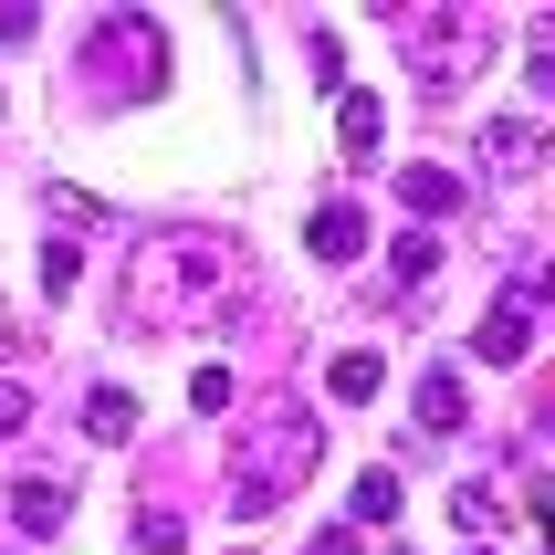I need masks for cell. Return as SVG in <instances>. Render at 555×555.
<instances>
[{
	"instance_id": "cell-1",
	"label": "cell",
	"mask_w": 555,
	"mask_h": 555,
	"mask_svg": "<svg viewBox=\"0 0 555 555\" xmlns=\"http://www.w3.org/2000/svg\"><path fill=\"white\" fill-rule=\"evenodd\" d=\"M220 273H231V251L199 242V231L137 251V262H126V325H137V336H168V325H220V314H242L251 294L242 283L220 294Z\"/></svg>"
},
{
	"instance_id": "cell-2",
	"label": "cell",
	"mask_w": 555,
	"mask_h": 555,
	"mask_svg": "<svg viewBox=\"0 0 555 555\" xmlns=\"http://www.w3.org/2000/svg\"><path fill=\"white\" fill-rule=\"evenodd\" d=\"M314 451H325V430H314L305 409H273V420H242L231 430V514L242 525H262L283 493H305Z\"/></svg>"
},
{
	"instance_id": "cell-3",
	"label": "cell",
	"mask_w": 555,
	"mask_h": 555,
	"mask_svg": "<svg viewBox=\"0 0 555 555\" xmlns=\"http://www.w3.org/2000/svg\"><path fill=\"white\" fill-rule=\"evenodd\" d=\"M388 42L409 53V74H420L430 94L472 85V74H482V53H493V31H482V11H409V22L388 31Z\"/></svg>"
},
{
	"instance_id": "cell-4",
	"label": "cell",
	"mask_w": 555,
	"mask_h": 555,
	"mask_svg": "<svg viewBox=\"0 0 555 555\" xmlns=\"http://www.w3.org/2000/svg\"><path fill=\"white\" fill-rule=\"evenodd\" d=\"M534 305H545V262H514V294H503L493 314H482V367H525L534 357Z\"/></svg>"
},
{
	"instance_id": "cell-5",
	"label": "cell",
	"mask_w": 555,
	"mask_h": 555,
	"mask_svg": "<svg viewBox=\"0 0 555 555\" xmlns=\"http://www.w3.org/2000/svg\"><path fill=\"white\" fill-rule=\"evenodd\" d=\"M336 137H346V157H357V168L377 157V137H388V105H377V85H346V94H336Z\"/></svg>"
},
{
	"instance_id": "cell-6",
	"label": "cell",
	"mask_w": 555,
	"mask_h": 555,
	"mask_svg": "<svg viewBox=\"0 0 555 555\" xmlns=\"http://www.w3.org/2000/svg\"><path fill=\"white\" fill-rule=\"evenodd\" d=\"M399 199H409L420 220H451V210L472 199V179H462V168H399Z\"/></svg>"
},
{
	"instance_id": "cell-7",
	"label": "cell",
	"mask_w": 555,
	"mask_h": 555,
	"mask_svg": "<svg viewBox=\"0 0 555 555\" xmlns=\"http://www.w3.org/2000/svg\"><path fill=\"white\" fill-rule=\"evenodd\" d=\"M462 409H472L462 367H430V377H420V430H430V440H451V430H462Z\"/></svg>"
},
{
	"instance_id": "cell-8",
	"label": "cell",
	"mask_w": 555,
	"mask_h": 555,
	"mask_svg": "<svg viewBox=\"0 0 555 555\" xmlns=\"http://www.w3.org/2000/svg\"><path fill=\"white\" fill-rule=\"evenodd\" d=\"M325 388H336V399H346V409H367V399H377V388H388V357H377V346H346L336 367H325Z\"/></svg>"
},
{
	"instance_id": "cell-9",
	"label": "cell",
	"mask_w": 555,
	"mask_h": 555,
	"mask_svg": "<svg viewBox=\"0 0 555 555\" xmlns=\"http://www.w3.org/2000/svg\"><path fill=\"white\" fill-rule=\"evenodd\" d=\"M42 220H63V231H116V210L94 189H74V179H42Z\"/></svg>"
},
{
	"instance_id": "cell-10",
	"label": "cell",
	"mask_w": 555,
	"mask_h": 555,
	"mask_svg": "<svg viewBox=\"0 0 555 555\" xmlns=\"http://www.w3.org/2000/svg\"><path fill=\"white\" fill-rule=\"evenodd\" d=\"M482 157H493V168H534V157H545V126L534 116H493L482 126Z\"/></svg>"
},
{
	"instance_id": "cell-11",
	"label": "cell",
	"mask_w": 555,
	"mask_h": 555,
	"mask_svg": "<svg viewBox=\"0 0 555 555\" xmlns=\"http://www.w3.org/2000/svg\"><path fill=\"white\" fill-rule=\"evenodd\" d=\"M305 242L325 251V262H357V251H367V220H357V210L336 199V210H314V231H305Z\"/></svg>"
},
{
	"instance_id": "cell-12",
	"label": "cell",
	"mask_w": 555,
	"mask_h": 555,
	"mask_svg": "<svg viewBox=\"0 0 555 555\" xmlns=\"http://www.w3.org/2000/svg\"><path fill=\"white\" fill-rule=\"evenodd\" d=\"M11 503H22V534H53V525H63V503H74V493H63L53 472H22V493H11Z\"/></svg>"
},
{
	"instance_id": "cell-13",
	"label": "cell",
	"mask_w": 555,
	"mask_h": 555,
	"mask_svg": "<svg viewBox=\"0 0 555 555\" xmlns=\"http://www.w3.org/2000/svg\"><path fill=\"white\" fill-rule=\"evenodd\" d=\"M451 525H462V545H482V534L503 525V493L493 482H462V493H451Z\"/></svg>"
},
{
	"instance_id": "cell-14",
	"label": "cell",
	"mask_w": 555,
	"mask_h": 555,
	"mask_svg": "<svg viewBox=\"0 0 555 555\" xmlns=\"http://www.w3.org/2000/svg\"><path fill=\"white\" fill-rule=\"evenodd\" d=\"M357 525H399V472L377 462V472H357V503H346Z\"/></svg>"
},
{
	"instance_id": "cell-15",
	"label": "cell",
	"mask_w": 555,
	"mask_h": 555,
	"mask_svg": "<svg viewBox=\"0 0 555 555\" xmlns=\"http://www.w3.org/2000/svg\"><path fill=\"white\" fill-rule=\"evenodd\" d=\"M85 430L94 440H137V399H126V388H94V399H85Z\"/></svg>"
},
{
	"instance_id": "cell-16",
	"label": "cell",
	"mask_w": 555,
	"mask_h": 555,
	"mask_svg": "<svg viewBox=\"0 0 555 555\" xmlns=\"http://www.w3.org/2000/svg\"><path fill=\"white\" fill-rule=\"evenodd\" d=\"M189 409H199V420H231V409H242V377H231V367H199V377H189Z\"/></svg>"
},
{
	"instance_id": "cell-17",
	"label": "cell",
	"mask_w": 555,
	"mask_h": 555,
	"mask_svg": "<svg viewBox=\"0 0 555 555\" xmlns=\"http://www.w3.org/2000/svg\"><path fill=\"white\" fill-rule=\"evenodd\" d=\"M74 283H85V251H74V242H63V231H53V242H42V294H53V305H63Z\"/></svg>"
},
{
	"instance_id": "cell-18",
	"label": "cell",
	"mask_w": 555,
	"mask_h": 555,
	"mask_svg": "<svg viewBox=\"0 0 555 555\" xmlns=\"http://www.w3.org/2000/svg\"><path fill=\"white\" fill-rule=\"evenodd\" d=\"M388 251H399V283H409V294H420V283L440 273V242H430V231H399Z\"/></svg>"
},
{
	"instance_id": "cell-19",
	"label": "cell",
	"mask_w": 555,
	"mask_h": 555,
	"mask_svg": "<svg viewBox=\"0 0 555 555\" xmlns=\"http://www.w3.org/2000/svg\"><path fill=\"white\" fill-rule=\"evenodd\" d=\"M179 545H189L179 514H137V555H179Z\"/></svg>"
},
{
	"instance_id": "cell-20",
	"label": "cell",
	"mask_w": 555,
	"mask_h": 555,
	"mask_svg": "<svg viewBox=\"0 0 555 555\" xmlns=\"http://www.w3.org/2000/svg\"><path fill=\"white\" fill-rule=\"evenodd\" d=\"M22 420H31V399H22V388H11V377H0V451L22 440Z\"/></svg>"
},
{
	"instance_id": "cell-21",
	"label": "cell",
	"mask_w": 555,
	"mask_h": 555,
	"mask_svg": "<svg viewBox=\"0 0 555 555\" xmlns=\"http://www.w3.org/2000/svg\"><path fill=\"white\" fill-rule=\"evenodd\" d=\"M305 555H357V525H325V534H314Z\"/></svg>"
},
{
	"instance_id": "cell-22",
	"label": "cell",
	"mask_w": 555,
	"mask_h": 555,
	"mask_svg": "<svg viewBox=\"0 0 555 555\" xmlns=\"http://www.w3.org/2000/svg\"><path fill=\"white\" fill-rule=\"evenodd\" d=\"M462 555H493V545H462Z\"/></svg>"
}]
</instances>
